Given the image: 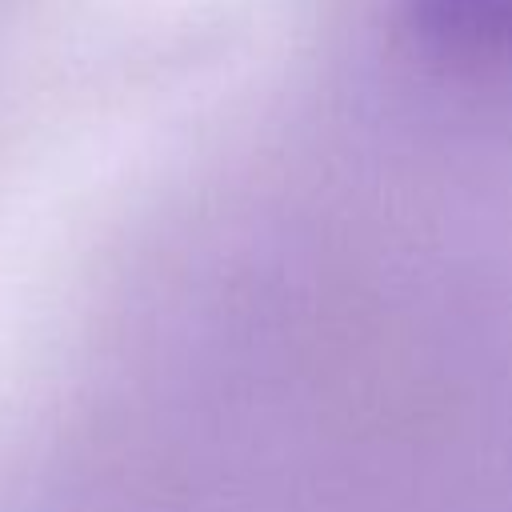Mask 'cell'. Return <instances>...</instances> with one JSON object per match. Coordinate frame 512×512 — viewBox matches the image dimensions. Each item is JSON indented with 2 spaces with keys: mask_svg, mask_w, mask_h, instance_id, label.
I'll return each mask as SVG.
<instances>
[{
  "mask_svg": "<svg viewBox=\"0 0 512 512\" xmlns=\"http://www.w3.org/2000/svg\"><path fill=\"white\" fill-rule=\"evenodd\" d=\"M424 44L456 60L512 56V0H404Z\"/></svg>",
  "mask_w": 512,
  "mask_h": 512,
  "instance_id": "cell-1",
  "label": "cell"
}]
</instances>
